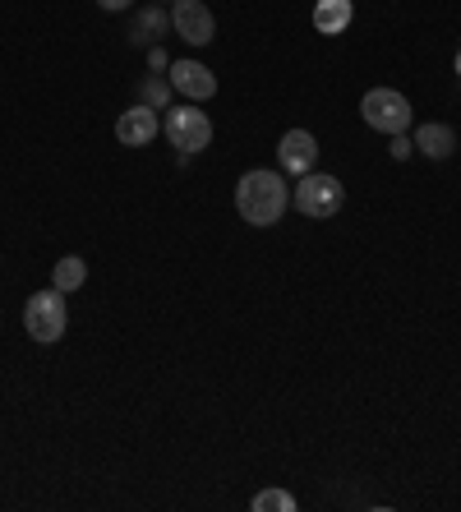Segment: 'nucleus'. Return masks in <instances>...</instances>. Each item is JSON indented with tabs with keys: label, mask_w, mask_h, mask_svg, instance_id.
<instances>
[{
	"label": "nucleus",
	"mask_w": 461,
	"mask_h": 512,
	"mask_svg": "<svg viewBox=\"0 0 461 512\" xmlns=\"http://www.w3.org/2000/svg\"><path fill=\"white\" fill-rule=\"evenodd\" d=\"M291 208V190L277 171H249L236 185V213L245 217L249 227H272L282 222V213Z\"/></svg>",
	"instance_id": "f257e3e1"
},
{
	"label": "nucleus",
	"mask_w": 461,
	"mask_h": 512,
	"mask_svg": "<svg viewBox=\"0 0 461 512\" xmlns=\"http://www.w3.org/2000/svg\"><path fill=\"white\" fill-rule=\"evenodd\" d=\"M24 328L33 342H60V337H65V291H60V286L28 296Z\"/></svg>",
	"instance_id": "f03ea898"
},
{
	"label": "nucleus",
	"mask_w": 461,
	"mask_h": 512,
	"mask_svg": "<svg viewBox=\"0 0 461 512\" xmlns=\"http://www.w3.org/2000/svg\"><path fill=\"white\" fill-rule=\"evenodd\" d=\"M360 116H365V125H374V130H383V134H402L406 125H411V102H406L397 88H374V93H365V102H360Z\"/></svg>",
	"instance_id": "7ed1b4c3"
},
{
	"label": "nucleus",
	"mask_w": 461,
	"mask_h": 512,
	"mask_svg": "<svg viewBox=\"0 0 461 512\" xmlns=\"http://www.w3.org/2000/svg\"><path fill=\"white\" fill-rule=\"evenodd\" d=\"M342 180H332V176H314V171H305L296 185V194H291V203H296L305 217H332L337 208H342Z\"/></svg>",
	"instance_id": "20e7f679"
},
{
	"label": "nucleus",
	"mask_w": 461,
	"mask_h": 512,
	"mask_svg": "<svg viewBox=\"0 0 461 512\" xmlns=\"http://www.w3.org/2000/svg\"><path fill=\"white\" fill-rule=\"evenodd\" d=\"M166 139L176 143L180 153H203L208 148V139H213V120L203 116V111H194V102L190 107H176V111H166Z\"/></svg>",
	"instance_id": "39448f33"
},
{
	"label": "nucleus",
	"mask_w": 461,
	"mask_h": 512,
	"mask_svg": "<svg viewBox=\"0 0 461 512\" xmlns=\"http://www.w3.org/2000/svg\"><path fill=\"white\" fill-rule=\"evenodd\" d=\"M171 24H176V33L185 37V42H194V47L213 42V33H217L213 10H208L203 0H176V10H171Z\"/></svg>",
	"instance_id": "423d86ee"
},
{
	"label": "nucleus",
	"mask_w": 461,
	"mask_h": 512,
	"mask_svg": "<svg viewBox=\"0 0 461 512\" xmlns=\"http://www.w3.org/2000/svg\"><path fill=\"white\" fill-rule=\"evenodd\" d=\"M171 84L190 97V102H208V97L217 93L213 70H208V65H199V60H176V65H171Z\"/></svg>",
	"instance_id": "0eeeda50"
},
{
	"label": "nucleus",
	"mask_w": 461,
	"mask_h": 512,
	"mask_svg": "<svg viewBox=\"0 0 461 512\" xmlns=\"http://www.w3.org/2000/svg\"><path fill=\"white\" fill-rule=\"evenodd\" d=\"M116 139L125 148H143V143L157 139V111L153 107H134V111H120L116 120Z\"/></svg>",
	"instance_id": "6e6552de"
},
{
	"label": "nucleus",
	"mask_w": 461,
	"mask_h": 512,
	"mask_svg": "<svg viewBox=\"0 0 461 512\" xmlns=\"http://www.w3.org/2000/svg\"><path fill=\"white\" fill-rule=\"evenodd\" d=\"M277 157H282V167L291 171V176H305V171L314 167V157H319V143H314L309 130H291V134H282Z\"/></svg>",
	"instance_id": "1a4fd4ad"
},
{
	"label": "nucleus",
	"mask_w": 461,
	"mask_h": 512,
	"mask_svg": "<svg viewBox=\"0 0 461 512\" xmlns=\"http://www.w3.org/2000/svg\"><path fill=\"white\" fill-rule=\"evenodd\" d=\"M415 148L425 157H434V162H443V157L457 153V134H452L448 125H420V130H415Z\"/></svg>",
	"instance_id": "9d476101"
},
{
	"label": "nucleus",
	"mask_w": 461,
	"mask_h": 512,
	"mask_svg": "<svg viewBox=\"0 0 461 512\" xmlns=\"http://www.w3.org/2000/svg\"><path fill=\"white\" fill-rule=\"evenodd\" d=\"M314 28L319 33H346L351 28V0H319L314 5Z\"/></svg>",
	"instance_id": "9b49d317"
},
{
	"label": "nucleus",
	"mask_w": 461,
	"mask_h": 512,
	"mask_svg": "<svg viewBox=\"0 0 461 512\" xmlns=\"http://www.w3.org/2000/svg\"><path fill=\"white\" fill-rule=\"evenodd\" d=\"M83 277H88V263H83L79 254H65V259L56 263V273H51V286H60V291H79Z\"/></svg>",
	"instance_id": "f8f14e48"
},
{
	"label": "nucleus",
	"mask_w": 461,
	"mask_h": 512,
	"mask_svg": "<svg viewBox=\"0 0 461 512\" xmlns=\"http://www.w3.org/2000/svg\"><path fill=\"white\" fill-rule=\"evenodd\" d=\"M162 28H166L162 10H143L139 19H134V42H153V37H162Z\"/></svg>",
	"instance_id": "ddd939ff"
},
{
	"label": "nucleus",
	"mask_w": 461,
	"mask_h": 512,
	"mask_svg": "<svg viewBox=\"0 0 461 512\" xmlns=\"http://www.w3.org/2000/svg\"><path fill=\"white\" fill-rule=\"evenodd\" d=\"M254 508L259 512H296V499L282 494V489H263L259 499H254Z\"/></svg>",
	"instance_id": "4468645a"
},
{
	"label": "nucleus",
	"mask_w": 461,
	"mask_h": 512,
	"mask_svg": "<svg viewBox=\"0 0 461 512\" xmlns=\"http://www.w3.org/2000/svg\"><path fill=\"white\" fill-rule=\"evenodd\" d=\"M143 97H148L143 107H153V102L162 107V102H166V84H162V79H148V84H143Z\"/></svg>",
	"instance_id": "2eb2a0df"
},
{
	"label": "nucleus",
	"mask_w": 461,
	"mask_h": 512,
	"mask_svg": "<svg viewBox=\"0 0 461 512\" xmlns=\"http://www.w3.org/2000/svg\"><path fill=\"white\" fill-rule=\"evenodd\" d=\"M102 10H111V14H120V10H130V0H97Z\"/></svg>",
	"instance_id": "dca6fc26"
},
{
	"label": "nucleus",
	"mask_w": 461,
	"mask_h": 512,
	"mask_svg": "<svg viewBox=\"0 0 461 512\" xmlns=\"http://www.w3.org/2000/svg\"><path fill=\"white\" fill-rule=\"evenodd\" d=\"M457 74H461V56H457Z\"/></svg>",
	"instance_id": "f3484780"
}]
</instances>
